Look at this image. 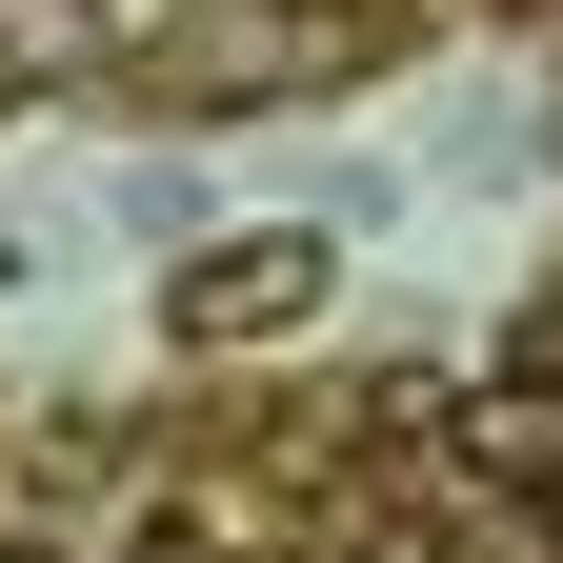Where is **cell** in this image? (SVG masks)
<instances>
[{"label": "cell", "mask_w": 563, "mask_h": 563, "mask_svg": "<svg viewBox=\"0 0 563 563\" xmlns=\"http://www.w3.org/2000/svg\"><path fill=\"white\" fill-rule=\"evenodd\" d=\"M322 282H342V242H322V222H242V242H201V262L162 282V342H201V363H242V342L322 322Z\"/></svg>", "instance_id": "1"}, {"label": "cell", "mask_w": 563, "mask_h": 563, "mask_svg": "<svg viewBox=\"0 0 563 563\" xmlns=\"http://www.w3.org/2000/svg\"><path fill=\"white\" fill-rule=\"evenodd\" d=\"M121 563H222V523H201V504H181V523H141Z\"/></svg>", "instance_id": "2"}, {"label": "cell", "mask_w": 563, "mask_h": 563, "mask_svg": "<svg viewBox=\"0 0 563 563\" xmlns=\"http://www.w3.org/2000/svg\"><path fill=\"white\" fill-rule=\"evenodd\" d=\"M463 21H563V0H463Z\"/></svg>", "instance_id": "3"}]
</instances>
